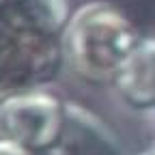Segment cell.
<instances>
[{
	"instance_id": "52a82bcc",
	"label": "cell",
	"mask_w": 155,
	"mask_h": 155,
	"mask_svg": "<svg viewBox=\"0 0 155 155\" xmlns=\"http://www.w3.org/2000/svg\"><path fill=\"white\" fill-rule=\"evenodd\" d=\"M140 155H155V144H153V147H149L147 151H142Z\"/></svg>"
},
{
	"instance_id": "8992f818",
	"label": "cell",
	"mask_w": 155,
	"mask_h": 155,
	"mask_svg": "<svg viewBox=\"0 0 155 155\" xmlns=\"http://www.w3.org/2000/svg\"><path fill=\"white\" fill-rule=\"evenodd\" d=\"M0 155H45V153H37V151H28L24 147H17L13 142L0 140Z\"/></svg>"
},
{
	"instance_id": "7a4b0ae2",
	"label": "cell",
	"mask_w": 155,
	"mask_h": 155,
	"mask_svg": "<svg viewBox=\"0 0 155 155\" xmlns=\"http://www.w3.org/2000/svg\"><path fill=\"white\" fill-rule=\"evenodd\" d=\"M140 39L138 26L121 7L108 0H91L73 9L61 35L65 67L82 82L112 86Z\"/></svg>"
},
{
	"instance_id": "277c9868",
	"label": "cell",
	"mask_w": 155,
	"mask_h": 155,
	"mask_svg": "<svg viewBox=\"0 0 155 155\" xmlns=\"http://www.w3.org/2000/svg\"><path fill=\"white\" fill-rule=\"evenodd\" d=\"M45 155H127L116 134L93 110L67 101L65 127Z\"/></svg>"
},
{
	"instance_id": "5b68a950",
	"label": "cell",
	"mask_w": 155,
	"mask_h": 155,
	"mask_svg": "<svg viewBox=\"0 0 155 155\" xmlns=\"http://www.w3.org/2000/svg\"><path fill=\"white\" fill-rule=\"evenodd\" d=\"M112 88L131 110H155V39L142 37L116 73Z\"/></svg>"
},
{
	"instance_id": "6da1fadb",
	"label": "cell",
	"mask_w": 155,
	"mask_h": 155,
	"mask_svg": "<svg viewBox=\"0 0 155 155\" xmlns=\"http://www.w3.org/2000/svg\"><path fill=\"white\" fill-rule=\"evenodd\" d=\"M69 0H0V101L48 84L65 67Z\"/></svg>"
},
{
	"instance_id": "3957f363",
	"label": "cell",
	"mask_w": 155,
	"mask_h": 155,
	"mask_svg": "<svg viewBox=\"0 0 155 155\" xmlns=\"http://www.w3.org/2000/svg\"><path fill=\"white\" fill-rule=\"evenodd\" d=\"M67 101L50 88H35L0 101V140L48 153L63 134Z\"/></svg>"
}]
</instances>
